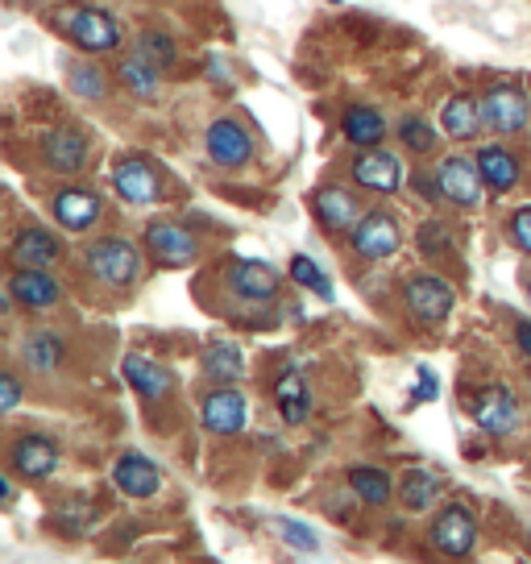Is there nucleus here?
I'll list each match as a JSON object with an SVG mask.
<instances>
[{"mask_svg": "<svg viewBox=\"0 0 531 564\" xmlns=\"http://www.w3.org/2000/svg\"><path fill=\"white\" fill-rule=\"evenodd\" d=\"M54 30L72 37L84 54H112L121 46V25L108 18L105 9H84V4H63L54 9Z\"/></svg>", "mask_w": 531, "mask_h": 564, "instance_id": "f257e3e1", "label": "nucleus"}, {"mask_svg": "<svg viewBox=\"0 0 531 564\" xmlns=\"http://www.w3.org/2000/svg\"><path fill=\"white\" fill-rule=\"evenodd\" d=\"M84 262H88L91 279H100L105 286L112 291H129V286H138L142 282V249L133 246V241H124V237H100V241H91L84 249Z\"/></svg>", "mask_w": 531, "mask_h": 564, "instance_id": "f03ea898", "label": "nucleus"}, {"mask_svg": "<svg viewBox=\"0 0 531 564\" xmlns=\"http://www.w3.org/2000/svg\"><path fill=\"white\" fill-rule=\"evenodd\" d=\"M349 175L357 187L373 195H394L408 183V166L394 150H378V145H361V154L349 162Z\"/></svg>", "mask_w": 531, "mask_h": 564, "instance_id": "7ed1b4c3", "label": "nucleus"}, {"mask_svg": "<svg viewBox=\"0 0 531 564\" xmlns=\"http://www.w3.org/2000/svg\"><path fill=\"white\" fill-rule=\"evenodd\" d=\"M349 246H354L357 258H366V262H387L399 253L403 246V225L390 216V212H366L361 220H357V229L349 232Z\"/></svg>", "mask_w": 531, "mask_h": 564, "instance_id": "20e7f679", "label": "nucleus"}, {"mask_svg": "<svg viewBox=\"0 0 531 564\" xmlns=\"http://www.w3.org/2000/svg\"><path fill=\"white\" fill-rule=\"evenodd\" d=\"M403 303H408L411 319L420 324H444L453 312V286L436 274H408L403 282Z\"/></svg>", "mask_w": 531, "mask_h": 564, "instance_id": "39448f33", "label": "nucleus"}, {"mask_svg": "<svg viewBox=\"0 0 531 564\" xmlns=\"http://www.w3.org/2000/svg\"><path fill=\"white\" fill-rule=\"evenodd\" d=\"M142 246H145V253H150V258H154L159 265H166V270L192 265L195 253H199V241H195V232L183 229V225H175V220H154V225L145 229Z\"/></svg>", "mask_w": 531, "mask_h": 564, "instance_id": "423d86ee", "label": "nucleus"}, {"mask_svg": "<svg viewBox=\"0 0 531 564\" xmlns=\"http://www.w3.org/2000/svg\"><path fill=\"white\" fill-rule=\"evenodd\" d=\"M199 420H204V427L216 432V436H237V432H246V423H249V399L237 387H216L204 394Z\"/></svg>", "mask_w": 531, "mask_h": 564, "instance_id": "0eeeda50", "label": "nucleus"}, {"mask_svg": "<svg viewBox=\"0 0 531 564\" xmlns=\"http://www.w3.org/2000/svg\"><path fill=\"white\" fill-rule=\"evenodd\" d=\"M469 420L478 423L486 436H511L519 423V403L507 387H481L469 399Z\"/></svg>", "mask_w": 531, "mask_h": 564, "instance_id": "6e6552de", "label": "nucleus"}, {"mask_svg": "<svg viewBox=\"0 0 531 564\" xmlns=\"http://www.w3.org/2000/svg\"><path fill=\"white\" fill-rule=\"evenodd\" d=\"M432 544L444 556H469L474 544H478V519H474V511L460 507V502L444 507L436 514V523H432Z\"/></svg>", "mask_w": 531, "mask_h": 564, "instance_id": "1a4fd4ad", "label": "nucleus"}, {"mask_svg": "<svg viewBox=\"0 0 531 564\" xmlns=\"http://www.w3.org/2000/svg\"><path fill=\"white\" fill-rule=\"evenodd\" d=\"M312 212H316V220L324 232H354L357 220L366 216L361 199H357L354 192L337 187V183H328V187H319V192L312 195Z\"/></svg>", "mask_w": 531, "mask_h": 564, "instance_id": "9d476101", "label": "nucleus"}, {"mask_svg": "<svg viewBox=\"0 0 531 564\" xmlns=\"http://www.w3.org/2000/svg\"><path fill=\"white\" fill-rule=\"evenodd\" d=\"M441 192L448 204H457V208H478L481 199V187H486V178L478 171V159H465V154H453V159L441 162Z\"/></svg>", "mask_w": 531, "mask_h": 564, "instance_id": "9b49d317", "label": "nucleus"}, {"mask_svg": "<svg viewBox=\"0 0 531 564\" xmlns=\"http://www.w3.org/2000/svg\"><path fill=\"white\" fill-rule=\"evenodd\" d=\"M112 187L124 204H154L162 199V175L145 159H121L112 166Z\"/></svg>", "mask_w": 531, "mask_h": 564, "instance_id": "f8f14e48", "label": "nucleus"}, {"mask_svg": "<svg viewBox=\"0 0 531 564\" xmlns=\"http://www.w3.org/2000/svg\"><path fill=\"white\" fill-rule=\"evenodd\" d=\"M481 117H486V129L495 133H519L528 124V100L511 84H495L481 96Z\"/></svg>", "mask_w": 531, "mask_h": 564, "instance_id": "ddd939ff", "label": "nucleus"}, {"mask_svg": "<svg viewBox=\"0 0 531 564\" xmlns=\"http://www.w3.org/2000/svg\"><path fill=\"white\" fill-rule=\"evenodd\" d=\"M204 145H208V159H213L216 166H225V171H237V166H246V162L253 159V138H249V129L229 121V117L208 129Z\"/></svg>", "mask_w": 531, "mask_h": 564, "instance_id": "4468645a", "label": "nucleus"}, {"mask_svg": "<svg viewBox=\"0 0 531 564\" xmlns=\"http://www.w3.org/2000/svg\"><path fill=\"white\" fill-rule=\"evenodd\" d=\"M88 154L91 145L79 129H54V133L42 138V159H46V166H51L54 175H67V178L79 175L88 166Z\"/></svg>", "mask_w": 531, "mask_h": 564, "instance_id": "2eb2a0df", "label": "nucleus"}, {"mask_svg": "<svg viewBox=\"0 0 531 564\" xmlns=\"http://www.w3.org/2000/svg\"><path fill=\"white\" fill-rule=\"evenodd\" d=\"M54 220L67 232H88L100 216H105V204L96 192H84V187H63V192L51 199Z\"/></svg>", "mask_w": 531, "mask_h": 564, "instance_id": "dca6fc26", "label": "nucleus"}, {"mask_svg": "<svg viewBox=\"0 0 531 564\" xmlns=\"http://www.w3.org/2000/svg\"><path fill=\"white\" fill-rule=\"evenodd\" d=\"M4 291L25 312H46V307H54V303L63 300V286H58L54 274H46V270H21V265L13 270V279H9Z\"/></svg>", "mask_w": 531, "mask_h": 564, "instance_id": "f3484780", "label": "nucleus"}, {"mask_svg": "<svg viewBox=\"0 0 531 564\" xmlns=\"http://www.w3.org/2000/svg\"><path fill=\"white\" fill-rule=\"evenodd\" d=\"M229 286H232V295H237V300L266 303V300H274V295H279L283 279H279V270H274V265L246 258V262L229 265Z\"/></svg>", "mask_w": 531, "mask_h": 564, "instance_id": "a211bd4d", "label": "nucleus"}, {"mask_svg": "<svg viewBox=\"0 0 531 564\" xmlns=\"http://www.w3.org/2000/svg\"><path fill=\"white\" fill-rule=\"evenodd\" d=\"M13 474L25 477V481H46V477L58 469V444L51 441V436H37V432H30V436H21L18 444H13Z\"/></svg>", "mask_w": 531, "mask_h": 564, "instance_id": "6ab92c4d", "label": "nucleus"}, {"mask_svg": "<svg viewBox=\"0 0 531 564\" xmlns=\"http://www.w3.org/2000/svg\"><path fill=\"white\" fill-rule=\"evenodd\" d=\"M112 486L124 498H154L162 490V469L150 457H142V453H124L112 465Z\"/></svg>", "mask_w": 531, "mask_h": 564, "instance_id": "aec40b11", "label": "nucleus"}, {"mask_svg": "<svg viewBox=\"0 0 531 564\" xmlns=\"http://www.w3.org/2000/svg\"><path fill=\"white\" fill-rule=\"evenodd\" d=\"M121 373H124V382L138 390L145 403H159V399H166L171 387H175L171 370L159 366L154 357H145V352H129V357L121 361Z\"/></svg>", "mask_w": 531, "mask_h": 564, "instance_id": "412c9836", "label": "nucleus"}, {"mask_svg": "<svg viewBox=\"0 0 531 564\" xmlns=\"http://www.w3.org/2000/svg\"><path fill=\"white\" fill-rule=\"evenodd\" d=\"M58 237L46 229H21L13 237V249H9V262L21 265V270H46L51 262H58Z\"/></svg>", "mask_w": 531, "mask_h": 564, "instance_id": "4be33fe9", "label": "nucleus"}, {"mask_svg": "<svg viewBox=\"0 0 531 564\" xmlns=\"http://www.w3.org/2000/svg\"><path fill=\"white\" fill-rule=\"evenodd\" d=\"M117 79H121L124 91H133V96H142V100H154L162 88V67L133 46V54H124L121 63H117Z\"/></svg>", "mask_w": 531, "mask_h": 564, "instance_id": "5701e85b", "label": "nucleus"}, {"mask_svg": "<svg viewBox=\"0 0 531 564\" xmlns=\"http://www.w3.org/2000/svg\"><path fill=\"white\" fill-rule=\"evenodd\" d=\"M199 370L208 373L216 387H237V378H246V352L229 340H213L199 357Z\"/></svg>", "mask_w": 531, "mask_h": 564, "instance_id": "b1692460", "label": "nucleus"}, {"mask_svg": "<svg viewBox=\"0 0 531 564\" xmlns=\"http://www.w3.org/2000/svg\"><path fill=\"white\" fill-rule=\"evenodd\" d=\"M441 121H444V133H448L453 141H474L481 129H486L481 100H474V96H453V100L444 105Z\"/></svg>", "mask_w": 531, "mask_h": 564, "instance_id": "393cba45", "label": "nucleus"}, {"mask_svg": "<svg viewBox=\"0 0 531 564\" xmlns=\"http://www.w3.org/2000/svg\"><path fill=\"white\" fill-rule=\"evenodd\" d=\"M478 171L486 178V187L495 195H507L519 183V162L507 145H481L478 150Z\"/></svg>", "mask_w": 531, "mask_h": 564, "instance_id": "a878e982", "label": "nucleus"}, {"mask_svg": "<svg viewBox=\"0 0 531 564\" xmlns=\"http://www.w3.org/2000/svg\"><path fill=\"white\" fill-rule=\"evenodd\" d=\"M274 403L283 411L286 423H307L312 415V394H307V382H303L295 370L279 373V382H274Z\"/></svg>", "mask_w": 531, "mask_h": 564, "instance_id": "bb28decb", "label": "nucleus"}, {"mask_svg": "<svg viewBox=\"0 0 531 564\" xmlns=\"http://www.w3.org/2000/svg\"><path fill=\"white\" fill-rule=\"evenodd\" d=\"M21 361L34 373H54L63 361V336L58 333H30L21 340Z\"/></svg>", "mask_w": 531, "mask_h": 564, "instance_id": "cd10ccee", "label": "nucleus"}, {"mask_svg": "<svg viewBox=\"0 0 531 564\" xmlns=\"http://www.w3.org/2000/svg\"><path fill=\"white\" fill-rule=\"evenodd\" d=\"M444 481L436 474H427V469H411L403 474L399 481V502L408 507V511H432V502L441 498Z\"/></svg>", "mask_w": 531, "mask_h": 564, "instance_id": "c85d7f7f", "label": "nucleus"}, {"mask_svg": "<svg viewBox=\"0 0 531 564\" xmlns=\"http://www.w3.org/2000/svg\"><path fill=\"white\" fill-rule=\"evenodd\" d=\"M345 138L354 141V145H378V141L387 138V117L378 112V108H366V105H354L345 112Z\"/></svg>", "mask_w": 531, "mask_h": 564, "instance_id": "c756f323", "label": "nucleus"}, {"mask_svg": "<svg viewBox=\"0 0 531 564\" xmlns=\"http://www.w3.org/2000/svg\"><path fill=\"white\" fill-rule=\"evenodd\" d=\"M349 486H354V494L366 502V507H387L390 502V474H382V469H373V465H357V469H349Z\"/></svg>", "mask_w": 531, "mask_h": 564, "instance_id": "7c9ffc66", "label": "nucleus"}, {"mask_svg": "<svg viewBox=\"0 0 531 564\" xmlns=\"http://www.w3.org/2000/svg\"><path fill=\"white\" fill-rule=\"evenodd\" d=\"M266 528L279 531V535H283V544L291 547V552H303V556H316V552H319L316 531L307 528V523H300V519H286V514H274V519H266Z\"/></svg>", "mask_w": 531, "mask_h": 564, "instance_id": "2f4dec72", "label": "nucleus"}, {"mask_svg": "<svg viewBox=\"0 0 531 564\" xmlns=\"http://www.w3.org/2000/svg\"><path fill=\"white\" fill-rule=\"evenodd\" d=\"M291 279L300 282V286H307V291H312L316 300H324V303L337 300V291H333L328 274H324V270H319V265L312 262L307 253H295V258H291Z\"/></svg>", "mask_w": 531, "mask_h": 564, "instance_id": "473e14b6", "label": "nucleus"}, {"mask_svg": "<svg viewBox=\"0 0 531 564\" xmlns=\"http://www.w3.org/2000/svg\"><path fill=\"white\" fill-rule=\"evenodd\" d=\"M399 141L408 145L411 154H432V150L441 145V133L432 129V121H424V117H415V112H411V117L399 121Z\"/></svg>", "mask_w": 531, "mask_h": 564, "instance_id": "72a5a7b5", "label": "nucleus"}, {"mask_svg": "<svg viewBox=\"0 0 531 564\" xmlns=\"http://www.w3.org/2000/svg\"><path fill=\"white\" fill-rule=\"evenodd\" d=\"M67 84H72V91L84 96V100H105L108 96L105 70L91 67V63H72V67H67Z\"/></svg>", "mask_w": 531, "mask_h": 564, "instance_id": "f704fd0d", "label": "nucleus"}, {"mask_svg": "<svg viewBox=\"0 0 531 564\" xmlns=\"http://www.w3.org/2000/svg\"><path fill=\"white\" fill-rule=\"evenodd\" d=\"M138 51L150 54V58H154L162 70L171 67V63H175V54H178L175 42H171L166 34H159V30H145V34H138Z\"/></svg>", "mask_w": 531, "mask_h": 564, "instance_id": "c9c22d12", "label": "nucleus"}, {"mask_svg": "<svg viewBox=\"0 0 531 564\" xmlns=\"http://www.w3.org/2000/svg\"><path fill=\"white\" fill-rule=\"evenodd\" d=\"M448 246H453V232H448V225H441V220H427L424 229H420V253H424V258H444V253H448Z\"/></svg>", "mask_w": 531, "mask_h": 564, "instance_id": "e433bc0d", "label": "nucleus"}, {"mask_svg": "<svg viewBox=\"0 0 531 564\" xmlns=\"http://www.w3.org/2000/svg\"><path fill=\"white\" fill-rule=\"evenodd\" d=\"M511 241L523 253H531V204H523V208L511 216Z\"/></svg>", "mask_w": 531, "mask_h": 564, "instance_id": "4c0bfd02", "label": "nucleus"}, {"mask_svg": "<svg viewBox=\"0 0 531 564\" xmlns=\"http://www.w3.org/2000/svg\"><path fill=\"white\" fill-rule=\"evenodd\" d=\"M436 394H441V382H436V373L427 370V366H420V370H415V390H411V399H415V403H432Z\"/></svg>", "mask_w": 531, "mask_h": 564, "instance_id": "58836bf2", "label": "nucleus"}, {"mask_svg": "<svg viewBox=\"0 0 531 564\" xmlns=\"http://www.w3.org/2000/svg\"><path fill=\"white\" fill-rule=\"evenodd\" d=\"M21 406V378L18 373H0V411H18Z\"/></svg>", "mask_w": 531, "mask_h": 564, "instance_id": "ea45409f", "label": "nucleus"}, {"mask_svg": "<svg viewBox=\"0 0 531 564\" xmlns=\"http://www.w3.org/2000/svg\"><path fill=\"white\" fill-rule=\"evenodd\" d=\"M415 192L424 195V199H444V192H441V175H415Z\"/></svg>", "mask_w": 531, "mask_h": 564, "instance_id": "a19ab883", "label": "nucleus"}, {"mask_svg": "<svg viewBox=\"0 0 531 564\" xmlns=\"http://www.w3.org/2000/svg\"><path fill=\"white\" fill-rule=\"evenodd\" d=\"M514 340H519V352H523V357H531V324H528V319L514 328Z\"/></svg>", "mask_w": 531, "mask_h": 564, "instance_id": "79ce46f5", "label": "nucleus"}, {"mask_svg": "<svg viewBox=\"0 0 531 564\" xmlns=\"http://www.w3.org/2000/svg\"><path fill=\"white\" fill-rule=\"evenodd\" d=\"M0 502H4V507H13V502H18V490H13V481H9V477H0Z\"/></svg>", "mask_w": 531, "mask_h": 564, "instance_id": "37998d69", "label": "nucleus"}, {"mask_svg": "<svg viewBox=\"0 0 531 564\" xmlns=\"http://www.w3.org/2000/svg\"><path fill=\"white\" fill-rule=\"evenodd\" d=\"M328 4H345V0H328Z\"/></svg>", "mask_w": 531, "mask_h": 564, "instance_id": "c03bdc74", "label": "nucleus"}, {"mask_svg": "<svg viewBox=\"0 0 531 564\" xmlns=\"http://www.w3.org/2000/svg\"><path fill=\"white\" fill-rule=\"evenodd\" d=\"M528 300H531V279H528Z\"/></svg>", "mask_w": 531, "mask_h": 564, "instance_id": "a18cd8bd", "label": "nucleus"}]
</instances>
